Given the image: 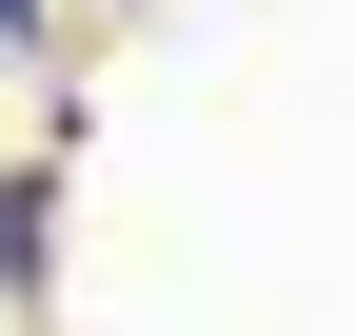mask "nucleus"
Segmentation results:
<instances>
[{"instance_id": "f257e3e1", "label": "nucleus", "mask_w": 355, "mask_h": 336, "mask_svg": "<svg viewBox=\"0 0 355 336\" xmlns=\"http://www.w3.org/2000/svg\"><path fill=\"white\" fill-rule=\"evenodd\" d=\"M40 237H60V198H40V178H0V277H40Z\"/></svg>"}, {"instance_id": "f03ea898", "label": "nucleus", "mask_w": 355, "mask_h": 336, "mask_svg": "<svg viewBox=\"0 0 355 336\" xmlns=\"http://www.w3.org/2000/svg\"><path fill=\"white\" fill-rule=\"evenodd\" d=\"M0 40H40V0H0Z\"/></svg>"}]
</instances>
